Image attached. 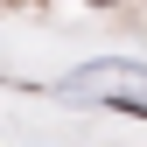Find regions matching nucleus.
I'll list each match as a JSON object with an SVG mask.
<instances>
[{
    "mask_svg": "<svg viewBox=\"0 0 147 147\" xmlns=\"http://www.w3.org/2000/svg\"><path fill=\"white\" fill-rule=\"evenodd\" d=\"M70 98H147V63H119V56H98L84 70L63 77Z\"/></svg>",
    "mask_w": 147,
    "mask_h": 147,
    "instance_id": "f257e3e1",
    "label": "nucleus"
}]
</instances>
